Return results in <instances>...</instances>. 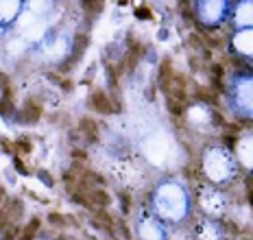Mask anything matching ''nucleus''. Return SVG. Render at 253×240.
<instances>
[{
	"mask_svg": "<svg viewBox=\"0 0 253 240\" xmlns=\"http://www.w3.org/2000/svg\"><path fill=\"white\" fill-rule=\"evenodd\" d=\"M138 18H146V20H151V11L146 7H140L138 9Z\"/></svg>",
	"mask_w": 253,
	"mask_h": 240,
	"instance_id": "9",
	"label": "nucleus"
},
{
	"mask_svg": "<svg viewBox=\"0 0 253 240\" xmlns=\"http://www.w3.org/2000/svg\"><path fill=\"white\" fill-rule=\"evenodd\" d=\"M89 107H92L94 112H98V114H112V112H118V109L112 105V98H109L105 92H101V90L92 92V96H89Z\"/></svg>",
	"mask_w": 253,
	"mask_h": 240,
	"instance_id": "2",
	"label": "nucleus"
},
{
	"mask_svg": "<svg viewBox=\"0 0 253 240\" xmlns=\"http://www.w3.org/2000/svg\"><path fill=\"white\" fill-rule=\"evenodd\" d=\"M0 114H2L4 118H9V116H13V101H11V90H4L2 94V98H0Z\"/></svg>",
	"mask_w": 253,
	"mask_h": 240,
	"instance_id": "5",
	"label": "nucleus"
},
{
	"mask_svg": "<svg viewBox=\"0 0 253 240\" xmlns=\"http://www.w3.org/2000/svg\"><path fill=\"white\" fill-rule=\"evenodd\" d=\"M40 227V221H38V218H33V221H31V225L29 227H26L24 229V234H22V238L24 240H29L31 236H33V234H35V229H38Z\"/></svg>",
	"mask_w": 253,
	"mask_h": 240,
	"instance_id": "8",
	"label": "nucleus"
},
{
	"mask_svg": "<svg viewBox=\"0 0 253 240\" xmlns=\"http://www.w3.org/2000/svg\"><path fill=\"white\" fill-rule=\"evenodd\" d=\"M2 212L7 214V218H9V221L15 223L20 216H22V203H20L18 199H9V203L2 207Z\"/></svg>",
	"mask_w": 253,
	"mask_h": 240,
	"instance_id": "4",
	"label": "nucleus"
},
{
	"mask_svg": "<svg viewBox=\"0 0 253 240\" xmlns=\"http://www.w3.org/2000/svg\"><path fill=\"white\" fill-rule=\"evenodd\" d=\"M4 197H7V195H4V188H2V186H0V203H2V201H4Z\"/></svg>",
	"mask_w": 253,
	"mask_h": 240,
	"instance_id": "12",
	"label": "nucleus"
},
{
	"mask_svg": "<svg viewBox=\"0 0 253 240\" xmlns=\"http://www.w3.org/2000/svg\"><path fill=\"white\" fill-rule=\"evenodd\" d=\"M15 168H18V173H26V168H24L22 161H20V158H15Z\"/></svg>",
	"mask_w": 253,
	"mask_h": 240,
	"instance_id": "11",
	"label": "nucleus"
},
{
	"mask_svg": "<svg viewBox=\"0 0 253 240\" xmlns=\"http://www.w3.org/2000/svg\"><path fill=\"white\" fill-rule=\"evenodd\" d=\"M166 105H168V109H170L172 116H177V118H179V116L183 114V103H181V101H177V98H170V96H168Z\"/></svg>",
	"mask_w": 253,
	"mask_h": 240,
	"instance_id": "6",
	"label": "nucleus"
},
{
	"mask_svg": "<svg viewBox=\"0 0 253 240\" xmlns=\"http://www.w3.org/2000/svg\"><path fill=\"white\" fill-rule=\"evenodd\" d=\"M79 131L85 135L87 142H96L98 140V127L92 118H81L79 120Z\"/></svg>",
	"mask_w": 253,
	"mask_h": 240,
	"instance_id": "3",
	"label": "nucleus"
},
{
	"mask_svg": "<svg viewBox=\"0 0 253 240\" xmlns=\"http://www.w3.org/2000/svg\"><path fill=\"white\" fill-rule=\"evenodd\" d=\"M13 149L18 155H26L31 151V144H29V140H18V142L13 144Z\"/></svg>",
	"mask_w": 253,
	"mask_h": 240,
	"instance_id": "7",
	"label": "nucleus"
},
{
	"mask_svg": "<svg viewBox=\"0 0 253 240\" xmlns=\"http://www.w3.org/2000/svg\"><path fill=\"white\" fill-rule=\"evenodd\" d=\"M18 120L20 122H24V124H33V122H38V120L42 118V105L35 98H29V101L24 103V107L20 109V114H18Z\"/></svg>",
	"mask_w": 253,
	"mask_h": 240,
	"instance_id": "1",
	"label": "nucleus"
},
{
	"mask_svg": "<svg viewBox=\"0 0 253 240\" xmlns=\"http://www.w3.org/2000/svg\"><path fill=\"white\" fill-rule=\"evenodd\" d=\"M48 218H50V221H55V225H63V223H61L63 216H59V214H50Z\"/></svg>",
	"mask_w": 253,
	"mask_h": 240,
	"instance_id": "10",
	"label": "nucleus"
}]
</instances>
